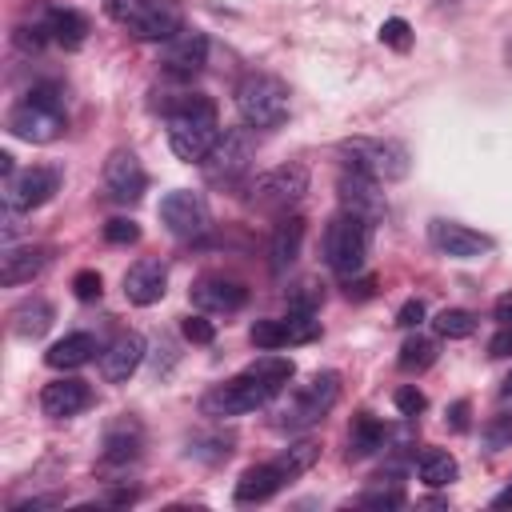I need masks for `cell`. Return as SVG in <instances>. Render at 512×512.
Listing matches in <instances>:
<instances>
[{
  "mask_svg": "<svg viewBox=\"0 0 512 512\" xmlns=\"http://www.w3.org/2000/svg\"><path fill=\"white\" fill-rule=\"evenodd\" d=\"M292 360L288 356H276V352H264L256 356L240 376L216 384L212 392L200 396V412L212 416V420H232V416H244V412H256L264 408L268 400H276L284 392V384L292 380Z\"/></svg>",
  "mask_w": 512,
  "mask_h": 512,
  "instance_id": "6da1fadb",
  "label": "cell"
},
{
  "mask_svg": "<svg viewBox=\"0 0 512 512\" xmlns=\"http://www.w3.org/2000/svg\"><path fill=\"white\" fill-rule=\"evenodd\" d=\"M168 116V144L184 164H204V156L216 148L220 140V120H216V104L200 92H176L164 104Z\"/></svg>",
  "mask_w": 512,
  "mask_h": 512,
  "instance_id": "7a4b0ae2",
  "label": "cell"
},
{
  "mask_svg": "<svg viewBox=\"0 0 512 512\" xmlns=\"http://www.w3.org/2000/svg\"><path fill=\"white\" fill-rule=\"evenodd\" d=\"M320 456V444L316 440H300V444H288L276 460L268 464H252L240 480H236V504H264L272 500L284 484H292L296 476H304Z\"/></svg>",
  "mask_w": 512,
  "mask_h": 512,
  "instance_id": "3957f363",
  "label": "cell"
},
{
  "mask_svg": "<svg viewBox=\"0 0 512 512\" xmlns=\"http://www.w3.org/2000/svg\"><path fill=\"white\" fill-rule=\"evenodd\" d=\"M68 128L64 116V92L56 84H36L28 96L8 112V132L28 144H52Z\"/></svg>",
  "mask_w": 512,
  "mask_h": 512,
  "instance_id": "277c9868",
  "label": "cell"
},
{
  "mask_svg": "<svg viewBox=\"0 0 512 512\" xmlns=\"http://www.w3.org/2000/svg\"><path fill=\"white\" fill-rule=\"evenodd\" d=\"M340 156H344V168H352L360 176H372L380 184H396L412 168L408 148L400 140H384V136H352V140H340Z\"/></svg>",
  "mask_w": 512,
  "mask_h": 512,
  "instance_id": "5b68a950",
  "label": "cell"
},
{
  "mask_svg": "<svg viewBox=\"0 0 512 512\" xmlns=\"http://www.w3.org/2000/svg\"><path fill=\"white\" fill-rule=\"evenodd\" d=\"M236 112L256 132L280 128L288 120V84L268 72H248L236 84Z\"/></svg>",
  "mask_w": 512,
  "mask_h": 512,
  "instance_id": "8992f818",
  "label": "cell"
},
{
  "mask_svg": "<svg viewBox=\"0 0 512 512\" xmlns=\"http://www.w3.org/2000/svg\"><path fill=\"white\" fill-rule=\"evenodd\" d=\"M368 244H372V224L340 208L324 228V264L336 276L352 280L368 260Z\"/></svg>",
  "mask_w": 512,
  "mask_h": 512,
  "instance_id": "52a82bcc",
  "label": "cell"
},
{
  "mask_svg": "<svg viewBox=\"0 0 512 512\" xmlns=\"http://www.w3.org/2000/svg\"><path fill=\"white\" fill-rule=\"evenodd\" d=\"M336 400H340V376H336V372H316V376H312L304 388H296L292 400L276 412V428H280V432H304V428L320 424V420L332 412Z\"/></svg>",
  "mask_w": 512,
  "mask_h": 512,
  "instance_id": "ba28073f",
  "label": "cell"
},
{
  "mask_svg": "<svg viewBox=\"0 0 512 512\" xmlns=\"http://www.w3.org/2000/svg\"><path fill=\"white\" fill-rule=\"evenodd\" d=\"M204 180L208 184H236L248 168H252V136L248 124L244 128H224L216 148L204 156Z\"/></svg>",
  "mask_w": 512,
  "mask_h": 512,
  "instance_id": "9c48e42d",
  "label": "cell"
},
{
  "mask_svg": "<svg viewBox=\"0 0 512 512\" xmlns=\"http://www.w3.org/2000/svg\"><path fill=\"white\" fill-rule=\"evenodd\" d=\"M304 192H308V168L304 164H280V168L256 176L252 204L264 212H288L304 200Z\"/></svg>",
  "mask_w": 512,
  "mask_h": 512,
  "instance_id": "30bf717a",
  "label": "cell"
},
{
  "mask_svg": "<svg viewBox=\"0 0 512 512\" xmlns=\"http://www.w3.org/2000/svg\"><path fill=\"white\" fill-rule=\"evenodd\" d=\"M60 192V168L32 164L4 180V212H32Z\"/></svg>",
  "mask_w": 512,
  "mask_h": 512,
  "instance_id": "8fae6325",
  "label": "cell"
},
{
  "mask_svg": "<svg viewBox=\"0 0 512 512\" xmlns=\"http://www.w3.org/2000/svg\"><path fill=\"white\" fill-rule=\"evenodd\" d=\"M320 336V320L312 312H288L284 320H256L248 328V340L260 352H276V348H292V344H312Z\"/></svg>",
  "mask_w": 512,
  "mask_h": 512,
  "instance_id": "7c38bea8",
  "label": "cell"
},
{
  "mask_svg": "<svg viewBox=\"0 0 512 512\" xmlns=\"http://www.w3.org/2000/svg\"><path fill=\"white\" fill-rule=\"evenodd\" d=\"M160 224L176 236V240H196L208 232V204L200 192L176 188L160 200Z\"/></svg>",
  "mask_w": 512,
  "mask_h": 512,
  "instance_id": "4fadbf2b",
  "label": "cell"
},
{
  "mask_svg": "<svg viewBox=\"0 0 512 512\" xmlns=\"http://www.w3.org/2000/svg\"><path fill=\"white\" fill-rule=\"evenodd\" d=\"M336 192H340V208L352 212V216H360V220H368L372 228L388 216V200L380 192V180H372V176H360V172L348 168L336 180Z\"/></svg>",
  "mask_w": 512,
  "mask_h": 512,
  "instance_id": "5bb4252c",
  "label": "cell"
},
{
  "mask_svg": "<svg viewBox=\"0 0 512 512\" xmlns=\"http://www.w3.org/2000/svg\"><path fill=\"white\" fill-rule=\"evenodd\" d=\"M136 40H152V44H168L172 36L184 32V12L176 0H144L140 12L124 24Z\"/></svg>",
  "mask_w": 512,
  "mask_h": 512,
  "instance_id": "9a60e30c",
  "label": "cell"
},
{
  "mask_svg": "<svg viewBox=\"0 0 512 512\" xmlns=\"http://www.w3.org/2000/svg\"><path fill=\"white\" fill-rule=\"evenodd\" d=\"M144 188H148V172H144V164L132 156V152H112L108 156V164H104V192H108V200H116V204H136L140 196H144Z\"/></svg>",
  "mask_w": 512,
  "mask_h": 512,
  "instance_id": "2e32d148",
  "label": "cell"
},
{
  "mask_svg": "<svg viewBox=\"0 0 512 512\" xmlns=\"http://www.w3.org/2000/svg\"><path fill=\"white\" fill-rule=\"evenodd\" d=\"M428 240H432L436 252H444L452 260H480V256L492 252L488 236H480V232H472L464 224H452V220H432L428 224Z\"/></svg>",
  "mask_w": 512,
  "mask_h": 512,
  "instance_id": "e0dca14e",
  "label": "cell"
},
{
  "mask_svg": "<svg viewBox=\"0 0 512 512\" xmlns=\"http://www.w3.org/2000/svg\"><path fill=\"white\" fill-rule=\"evenodd\" d=\"M208 64V36L196 28H184L164 44V72L176 80H192Z\"/></svg>",
  "mask_w": 512,
  "mask_h": 512,
  "instance_id": "ac0fdd59",
  "label": "cell"
},
{
  "mask_svg": "<svg viewBox=\"0 0 512 512\" xmlns=\"http://www.w3.org/2000/svg\"><path fill=\"white\" fill-rule=\"evenodd\" d=\"M248 300L244 284L228 280V276H200L192 284V304L200 312H216V316H228V312H240Z\"/></svg>",
  "mask_w": 512,
  "mask_h": 512,
  "instance_id": "d6986e66",
  "label": "cell"
},
{
  "mask_svg": "<svg viewBox=\"0 0 512 512\" xmlns=\"http://www.w3.org/2000/svg\"><path fill=\"white\" fill-rule=\"evenodd\" d=\"M164 292H168V268L160 260H136L124 272V296H128V304L148 308V304L164 300Z\"/></svg>",
  "mask_w": 512,
  "mask_h": 512,
  "instance_id": "ffe728a7",
  "label": "cell"
},
{
  "mask_svg": "<svg viewBox=\"0 0 512 512\" xmlns=\"http://www.w3.org/2000/svg\"><path fill=\"white\" fill-rule=\"evenodd\" d=\"M144 360V336L140 332H120L104 352H100V376L108 384H124Z\"/></svg>",
  "mask_w": 512,
  "mask_h": 512,
  "instance_id": "44dd1931",
  "label": "cell"
},
{
  "mask_svg": "<svg viewBox=\"0 0 512 512\" xmlns=\"http://www.w3.org/2000/svg\"><path fill=\"white\" fill-rule=\"evenodd\" d=\"M88 404H92V388H88L84 380H76V376L52 380V384H44V392H40V408H44V416H52V420H68V416L84 412Z\"/></svg>",
  "mask_w": 512,
  "mask_h": 512,
  "instance_id": "7402d4cb",
  "label": "cell"
},
{
  "mask_svg": "<svg viewBox=\"0 0 512 512\" xmlns=\"http://www.w3.org/2000/svg\"><path fill=\"white\" fill-rule=\"evenodd\" d=\"M140 448H144V432H140V424H136V420H128V416H124V420L108 424L100 460H104V464H112V468H124V464H132V460L140 456Z\"/></svg>",
  "mask_w": 512,
  "mask_h": 512,
  "instance_id": "603a6c76",
  "label": "cell"
},
{
  "mask_svg": "<svg viewBox=\"0 0 512 512\" xmlns=\"http://www.w3.org/2000/svg\"><path fill=\"white\" fill-rule=\"evenodd\" d=\"M300 244H304V220L300 216L276 220L272 240H268V264H272V272H288L296 264V256H300Z\"/></svg>",
  "mask_w": 512,
  "mask_h": 512,
  "instance_id": "cb8c5ba5",
  "label": "cell"
},
{
  "mask_svg": "<svg viewBox=\"0 0 512 512\" xmlns=\"http://www.w3.org/2000/svg\"><path fill=\"white\" fill-rule=\"evenodd\" d=\"M100 344L92 332H68L64 340H56L48 352H44V364L48 368H60V372H72V368H84L88 360H96Z\"/></svg>",
  "mask_w": 512,
  "mask_h": 512,
  "instance_id": "d4e9b609",
  "label": "cell"
},
{
  "mask_svg": "<svg viewBox=\"0 0 512 512\" xmlns=\"http://www.w3.org/2000/svg\"><path fill=\"white\" fill-rule=\"evenodd\" d=\"M44 264H48V248H8L4 252V264H0V280L8 284V288H16V284H28L32 276H40L44 272Z\"/></svg>",
  "mask_w": 512,
  "mask_h": 512,
  "instance_id": "484cf974",
  "label": "cell"
},
{
  "mask_svg": "<svg viewBox=\"0 0 512 512\" xmlns=\"http://www.w3.org/2000/svg\"><path fill=\"white\" fill-rule=\"evenodd\" d=\"M44 28H48V40H56V44L68 48V52H76V48L88 40V20H84L76 8H48Z\"/></svg>",
  "mask_w": 512,
  "mask_h": 512,
  "instance_id": "4316f807",
  "label": "cell"
},
{
  "mask_svg": "<svg viewBox=\"0 0 512 512\" xmlns=\"http://www.w3.org/2000/svg\"><path fill=\"white\" fill-rule=\"evenodd\" d=\"M52 304L48 300H40V296H32V300H20L16 308H12V332L20 336V340H40L48 328H52Z\"/></svg>",
  "mask_w": 512,
  "mask_h": 512,
  "instance_id": "83f0119b",
  "label": "cell"
},
{
  "mask_svg": "<svg viewBox=\"0 0 512 512\" xmlns=\"http://www.w3.org/2000/svg\"><path fill=\"white\" fill-rule=\"evenodd\" d=\"M384 444H388V428H384L376 416L360 412V416L352 420V432H348V460H364V456L380 452Z\"/></svg>",
  "mask_w": 512,
  "mask_h": 512,
  "instance_id": "f1b7e54d",
  "label": "cell"
},
{
  "mask_svg": "<svg viewBox=\"0 0 512 512\" xmlns=\"http://www.w3.org/2000/svg\"><path fill=\"white\" fill-rule=\"evenodd\" d=\"M416 472H420V480H424L428 488H448V484L460 476V464H456L444 448H428V452H420Z\"/></svg>",
  "mask_w": 512,
  "mask_h": 512,
  "instance_id": "f546056e",
  "label": "cell"
},
{
  "mask_svg": "<svg viewBox=\"0 0 512 512\" xmlns=\"http://www.w3.org/2000/svg\"><path fill=\"white\" fill-rule=\"evenodd\" d=\"M436 364V340H428V336H408L404 344H400V356H396V368L400 372H424V368H432Z\"/></svg>",
  "mask_w": 512,
  "mask_h": 512,
  "instance_id": "4dcf8cb0",
  "label": "cell"
},
{
  "mask_svg": "<svg viewBox=\"0 0 512 512\" xmlns=\"http://www.w3.org/2000/svg\"><path fill=\"white\" fill-rule=\"evenodd\" d=\"M432 324H436V332H440L444 340H464V336L476 332V316H472L468 308H444Z\"/></svg>",
  "mask_w": 512,
  "mask_h": 512,
  "instance_id": "1f68e13d",
  "label": "cell"
},
{
  "mask_svg": "<svg viewBox=\"0 0 512 512\" xmlns=\"http://www.w3.org/2000/svg\"><path fill=\"white\" fill-rule=\"evenodd\" d=\"M484 444H488L492 452H500V448L512 444V408H508V412H496V416L484 424Z\"/></svg>",
  "mask_w": 512,
  "mask_h": 512,
  "instance_id": "d6a6232c",
  "label": "cell"
},
{
  "mask_svg": "<svg viewBox=\"0 0 512 512\" xmlns=\"http://www.w3.org/2000/svg\"><path fill=\"white\" fill-rule=\"evenodd\" d=\"M320 300H324V292H320L312 280H304V284H296V288L288 292V312H312V316H316Z\"/></svg>",
  "mask_w": 512,
  "mask_h": 512,
  "instance_id": "836d02e7",
  "label": "cell"
},
{
  "mask_svg": "<svg viewBox=\"0 0 512 512\" xmlns=\"http://www.w3.org/2000/svg\"><path fill=\"white\" fill-rule=\"evenodd\" d=\"M380 40H384L388 48H396V52H408V44H412V32H408V20H400V16H392V20H384V24H380Z\"/></svg>",
  "mask_w": 512,
  "mask_h": 512,
  "instance_id": "e575fe53",
  "label": "cell"
},
{
  "mask_svg": "<svg viewBox=\"0 0 512 512\" xmlns=\"http://www.w3.org/2000/svg\"><path fill=\"white\" fill-rule=\"evenodd\" d=\"M72 292H76V300H84V304L100 300V292H104V280H100V272H92V268L76 272V276H72Z\"/></svg>",
  "mask_w": 512,
  "mask_h": 512,
  "instance_id": "d590c367",
  "label": "cell"
},
{
  "mask_svg": "<svg viewBox=\"0 0 512 512\" xmlns=\"http://www.w3.org/2000/svg\"><path fill=\"white\" fill-rule=\"evenodd\" d=\"M104 240H108V244H136V240H140V224L116 216V220L104 224Z\"/></svg>",
  "mask_w": 512,
  "mask_h": 512,
  "instance_id": "8d00e7d4",
  "label": "cell"
},
{
  "mask_svg": "<svg viewBox=\"0 0 512 512\" xmlns=\"http://www.w3.org/2000/svg\"><path fill=\"white\" fill-rule=\"evenodd\" d=\"M180 332H184L192 344H212V340H216V328H212L204 316H184V320H180Z\"/></svg>",
  "mask_w": 512,
  "mask_h": 512,
  "instance_id": "74e56055",
  "label": "cell"
},
{
  "mask_svg": "<svg viewBox=\"0 0 512 512\" xmlns=\"http://www.w3.org/2000/svg\"><path fill=\"white\" fill-rule=\"evenodd\" d=\"M360 504L364 508H400L404 504V492L400 488H372V492L360 496Z\"/></svg>",
  "mask_w": 512,
  "mask_h": 512,
  "instance_id": "f35d334b",
  "label": "cell"
},
{
  "mask_svg": "<svg viewBox=\"0 0 512 512\" xmlns=\"http://www.w3.org/2000/svg\"><path fill=\"white\" fill-rule=\"evenodd\" d=\"M424 408H428V400H424L420 388H400V392H396V412H400V416H420Z\"/></svg>",
  "mask_w": 512,
  "mask_h": 512,
  "instance_id": "ab89813d",
  "label": "cell"
},
{
  "mask_svg": "<svg viewBox=\"0 0 512 512\" xmlns=\"http://www.w3.org/2000/svg\"><path fill=\"white\" fill-rule=\"evenodd\" d=\"M140 4H144V0H104V12H108L116 24H128V20L140 12Z\"/></svg>",
  "mask_w": 512,
  "mask_h": 512,
  "instance_id": "60d3db41",
  "label": "cell"
},
{
  "mask_svg": "<svg viewBox=\"0 0 512 512\" xmlns=\"http://www.w3.org/2000/svg\"><path fill=\"white\" fill-rule=\"evenodd\" d=\"M420 320H424V300H416V296L404 300L400 312H396V324H400V328H416Z\"/></svg>",
  "mask_w": 512,
  "mask_h": 512,
  "instance_id": "b9f144b4",
  "label": "cell"
},
{
  "mask_svg": "<svg viewBox=\"0 0 512 512\" xmlns=\"http://www.w3.org/2000/svg\"><path fill=\"white\" fill-rule=\"evenodd\" d=\"M488 356H512V324H500V332L488 340Z\"/></svg>",
  "mask_w": 512,
  "mask_h": 512,
  "instance_id": "7bdbcfd3",
  "label": "cell"
},
{
  "mask_svg": "<svg viewBox=\"0 0 512 512\" xmlns=\"http://www.w3.org/2000/svg\"><path fill=\"white\" fill-rule=\"evenodd\" d=\"M448 424H452L456 432H464V428H468V400H456V404H452V412H448Z\"/></svg>",
  "mask_w": 512,
  "mask_h": 512,
  "instance_id": "ee69618b",
  "label": "cell"
},
{
  "mask_svg": "<svg viewBox=\"0 0 512 512\" xmlns=\"http://www.w3.org/2000/svg\"><path fill=\"white\" fill-rule=\"evenodd\" d=\"M492 316H496L500 324H512V292H504V296L492 304Z\"/></svg>",
  "mask_w": 512,
  "mask_h": 512,
  "instance_id": "f6af8a7d",
  "label": "cell"
},
{
  "mask_svg": "<svg viewBox=\"0 0 512 512\" xmlns=\"http://www.w3.org/2000/svg\"><path fill=\"white\" fill-rule=\"evenodd\" d=\"M492 508H512V484H508V488H500V492L492 496Z\"/></svg>",
  "mask_w": 512,
  "mask_h": 512,
  "instance_id": "bcb514c9",
  "label": "cell"
},
{
  "mask_svg": "<svg viewBox=\"0 0 512 512\" xmlns=\"http://www.w3.org/2000/svg\"><path fill=\"white\" fill-rule=\"evenodd\" d=\"M500 396H512V376H508V380L500 384Z\"/></svg>",
  "mask_w": 512,
  "mask_h": 512,
  "instance_id": "7dc6e473",
  "label": "cell"
}]
</instances>
